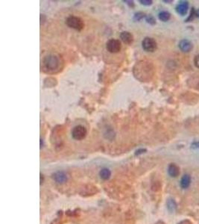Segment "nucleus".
Returning a JSON list of instances; mask_svg holds the SVG:
<instances>
[{
	"label": "nucleus",
	"instance_id": "nucleus-1",
	"mask_svg": "<svg viewBox=\"0 0 199 224\" xmlns=\"http://www.w3.org/2000/svg\"><path fill=\"white\" fill-rule=\"evenodd\" d=\"M134 74L135 77L141 81H149L154 76L153 65L146 61L138 62L134 68Z\"/></svg>",
	"mask_w": 199,
	"mask_h": 224
},
{
	"label": "nucleus",
	"instance_id": "nucleus-2",
	"mask_svg": "<svg viewBox=\"0 0 199 224\" xmlns=\"http://www.w3.org/2000/svg\"><path fill=\"white\" fill-rule=\"evenodd\" d=\"M61 58L59 55L50 54L45 57L42 61V69L46 73H56L62 67Z\"/></svg>",
	"mask_w": 199,
	"mask_h": 224
},
{
	"label": "nucleus",
	"instance_id": "nucleus-3",
	"mask_svg": "<svg viewBox=\"0 0 199 224\" xmlns=\"http://www.w3.org/2000/svg\"><path fill=\"white\" fill-rule=\"evenodd\" d=\"M67 26L72 29H75V30L80 31L84 28V22L80 17H78L75 16H70L67 19Z\"/></svg>",
	"mask_w": 199,
	"mask_h": 224
},
{
	"label": "nucleus",
	"instance_id": "nucleus-4",
	"mask_svg": "<svg viewBox=\"0 0 199 224\" xmlns=\"http://www.w3.org/2000/svg\"><path fill=\"white\" fill-rule=\"evenodd\" d=\"M143 49L148 53H153L157 49V42L154 38L145 37L142 42Z\"/></svg>",
	"mask_w": 199,
	"mask_h": 224
},
{
	"label": "nucleus",
	"instance_id": "nucleus-5",
	"mask_svg": "<svg viewBox=\"0 0 199 224\" xmlns=\"http://www.w3.org/2000/svg\"><path fill=\"white\" fill-rule=\"evenodd\" d=\"M121 42L119 40L110 39L106 43V48L108 52L111 53H119L121 50Z\"/></svg>",
	"mask_w": 199,
	"mask_h": 224
},
{
	"label": "nucleus",
	"instance_id": "nucleus-6",
	"mask_svg": "<svg viewBox=\"0 0 199 224\" xmlns=\"http://www.w3.org/2000/svg\"><path fill=\"white\" fill-rule=\"evenodd\" d=\"M86 135V129L82 126H76L72 131V138L77 140H81L84 139Z\"/></svg>",
	"mask_w": 199,
	"mask_h": 224
},
{
	"label": "nucleus",
	"instance_id": "nucleus-7",
	"mask_svg": "<svg viewBox=\"0 0 199 224\" xmlns=\"http://www.w3.org/2000/svg\"><path fill=\"white\" fill-rule=\"evenodd\" d=\"M178 46H179L180 49L183 52V53H189L193 49V44H192V43L186 39H183L182 41H180Z\"/></svg>",
	"mask_w": 199,
	"mask_h": 224
},
{
	"label": "nucleus",
	"instance_id": "nucleus-8",
	"mask_svg": "<svg viewBox=\"0 0 199 224\" xmlns=\"http://www.w3.org/2000/svg\"><path fill=\"white\" fill-rule=\"evenodd\" d=\"M189 4L187 2H181L176 7V11L180 15L184 16L187 13Z\"/></svg>",
	"mask_w": 199,
	"mask_h": 224
},
{
	"label": "nucleus",
	"instance_id": "nucleus-9",
	"mask_svg": "<svg viewBox=\"0 0 199 224\" xmlns=\"http://www.w3.org/2000/svg\"><path fill=\"white\" fill-rule=\"evenodd\" d=\"M120 38L126 44H131L134 41V37L132 34L128 32H122L120 34Z\"/></svg>",
	"mask_w": 199,
	"mask_h": 224
},
{
	"label": "nucleus",
	"instance_id": "nucleus-10",
	"mask_svg": "<svg viewBox=\"0 0 199 224\" xmlns=\"http://www.w3.org/2000/svg\"><path fill=\"white\" fill-rule=\"evenodd\" d=\"M168 173L171 177L175 178L180 174V171L178 167L174 164H171L168 167Z\"/></svg>",
	"mask_w": 199,
	"mask_h": 224
},
{
	"label": "nucleus",
	"instance_id": "nucleus-11",
	"mask_svg": "<svg viewBox=\"0 0 199 224\" xmlns=\"http://www.w3.org/2000/svg\"><path fill=\"white\" fill-rule=\"evenodd\" d=\"M67 175L64 172L62 171H58L57 173H55L54 174V179L55 181L58 183H63L67 181Z\"/></svg>",
	"mask_w": 199,
	"mask_h": 224
},
{
	"label": "nucleus",
	"instance_id": "nucleus-12",
	"mask_svg": "<svg viewBox=\"0 0 199 224\" xmlns=\"http://www.w3.org/2000/svg\"><path fill=\"white\" fill-rule=\"evenodd\" d=\"M190 182H191V178L187 174H185L181 180V186L182 188L186 189L189 186Z\"/></svg>",
	"mask_w": 199,
	"mask_h": 224
},
{
	"label": "nucleus",
	"instance_id": "nucleus-13",
	"mask_svg": "<svg viewBox=\"0 0 199 224\" xmlns=\"http://www.w3.org/2000/svg\"><path fill=\"white\" fill-rule=\"evenodd\" d=\"M100 177L104 180H107L110 178V175H111V173H110V170L107 169V168H104V169L101 170L99 173Z\"/></svg>",
	"mask_w": 199,
	"mask_h": 224
},
{
	"label": "nucleus",
	"instance_id": "nucleus-14",
	"mask_svg": "<svg viewBox=\"0 0 199 224\" xmlns=\"http://www.w3.org/2000/svg\"><path fill=\"white\" fill-rule=\"evenodd\" d=\"M158 17H159V19H160L161 21L166 22L169 20V19H170L171 14L167 11H162L159 14Z\"/></svg>",
	"mask_w": 199,
	"mask_h": 224
},
{
	"label": "nucleus",
	"instance_id": "nucleus-15",
	"mask_svg": "<svg viewBox=\"0 0 199 224\" xmlns=\"http://www.w3.org/2000/svg\"><path fill=\"white\" fill-rule=\"evenodd\" d=\"M167 207H168V209H169L171 212L174 211L176 208L175 202H174L173 199H169L167 202Z\"/></svg>",
	"mask_w": 199,
	"mask_h": 224
},
{
	"label": "nucleus",
	"instance_id": "nucleus-16",
	"mask_svg": "<svg viewBox=\"0 0 199 224\" xmlns=\"http://www.w3.org/2000/svg\"><path fill=\"white\" fill-rule=\"evenodd\" d=\"M196 16V11H195V9L193 8L191 11V13H190L189 17H188L187 20H186V22H190V21H193V20L195 18V17Z\"/></svg>",
	"mask_w": 199,
	"mask_h": 224
},
{
	"label": "nucleus",
	"instance_id": "nucleus-17",
	"mask_svg": "<svg viewBox=\"0 0 199 224\" xmlns=\"http://www.w3.org/2000/svg\"><path fill=\"white\" fill-rule=\"evenodd\" d=\"M145 17V14L142 13V12H138V13L135 14L134 15V20H137V21H140V20L143 18V17Z\"/></svg>",
	"mask_w": 199,
	"mask_h": 224
},
{
	"label": "nucleus",
	"instance_id": "nucleus-18",
	"mask_svg": "<svg viewBox=\"0 0 199 224\" xmlns=\"http://www.w3.org/2000/svg\"><path fill=\"white\" fill-rule=\"evenodd\" d=\"M146 21L148 22V23H150L151 25H155V23H156V20H155V17H152L151 15H149V16L146 17Z\"/></svg>",
	"mask_w": 199,
	"mask_h": 224
},
{
	"label": "nucleus",
	"instance_id": "nucleus-19",
	"mask_svg": "<svg viewBox=\"0 0 199 224\" xmlns=\"http://www.w3.org/2000/svg\"><path fill=\"white\" fill-rule=\"evenodd\" d=\"M140 2L143 6H151L152 4V1L151 0H140Z\"/></svg>",
	"mask_w": 199,
	"mask_h": 224
},
{
	"label": "nucleus",
	"instance_id": "nucleus-20",
	"mask_svg": "<svg viewBox=\"0 0 199 224\" xmlns=\"http://www.w3.org/2000/svg\"><path fill=\"white\" fill-rule=\"evenodd\" d=\"M194 64H195V67L199 68V55H196L195 57V59H194Z\"/></svg>",
	"mask_w": 199,
	"mask_h": 224
},
{
	"label": "nucleus",
	"instance_id": "nucleus-21",
	"mask_svg": "<svg viewBox=\"0 0 199 224\" xmlns=\"http://www.w3.org/2000/svg\"><path fill=\"white\" fill-rule=\"evenodd\" d=\"M145 149H139V150H137L136 152V155H140V154H142L143 153V152H145Z\"/></svg>",
	"mask_w": 199,
	"mask_h": 224
},
{
	"label": "nucleus",
	"instance_id": "nucleus-22",
	"mask_svg": "<svg viewBox=\"0 0 199 224\" xmlns=\"http://www.w3.org/2000/svg\"><path fill=\"white\" fill-rule=\"evenodd\" d=\"M196 16L198 17H199V9L197 10V11H196Z\"/></svg>",
	"mask_w": 199,
	"mask_h": 224
},
{
	"label": "nucleus",
	"instance_id": "nucleus-23",
	"mask_svg": "<svg viewBox=\"0 0 199 224\" xmlns=\"http://www.w3.org/2000/svg\"><path fill=\"white\" fill-rule=\"evenodd\" d=\"M164 2H172V1H164Z\"/></svg>",
	"mask_w": 199,
	"mask_h": 224
}]
</instances>
